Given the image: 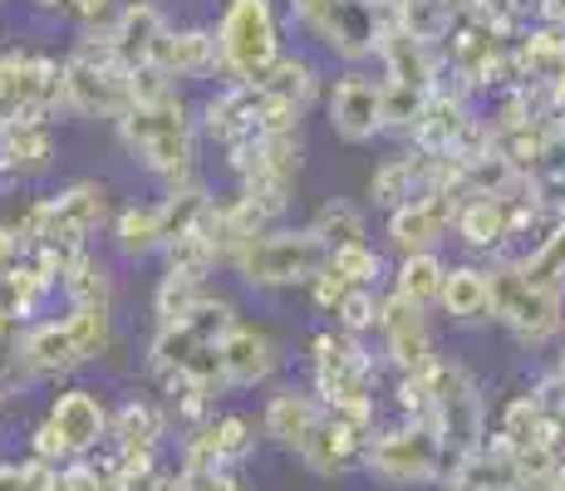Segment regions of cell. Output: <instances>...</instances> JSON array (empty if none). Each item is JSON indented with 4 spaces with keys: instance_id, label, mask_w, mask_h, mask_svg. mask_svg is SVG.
Segmentation results:
<instances>
[{
    "instance_id": "obj_24",
    "label": "cell",
    "mask_w": 565,
    "mask_h": 491,
    "mask_svg": "<svg viewBox=\"0 0 565 491\" xmlns=\"http://www.w3.org/2000/svg\"><path fill=\"white\" fill-rule=\"evenodd\" d=\"M324 64H330V60H320L310 45H290L266 70V79H260L256 89H266L270 98H286L290 108L310 114V108L324 98V84H330V70H324Z\"/></svg>"
},
{
    "instance_id": "obj_34",
    "label": "cell",
    "mask_w": 565,
    "mask_h": 491,
    "mask_svg": "<svg viewBox=\"0 0 565 491\" xmlns=\"http://www.w3.org/2000/svg\"><path fill=\"white\" fill-rule=\"evenodd\" d=\"M74 15V25H79V35H104L108 25L118 20V10H124V0H70L64 6Z\"/></svg>"
},
{
    "instance_id": "obj_29",
    "label": "cell",
    "mask_w": 565,
    "mask_h": 491,
    "mask_svg": "<svg viewBox=\"0 0 565 491\" xmlns=\"http://www.w3.org/2000/svg\"><path fill=\"white\" fill-rule=\"evenodd\" d=\"M60 295H64V305H114V295H118L114 260L89 246L70 270H64Z\"/></svg>"
},
{
    "instance_id": "obj_14",
    "label": "cell",
    "mask_w": 565,
    "mask_h": 491,
    "mask_svg": "<svg viewBox=\"0 0 565 491\" xmlns=\"http://www.w3.org/2000/svg\"><path fill=\"white\" fill-rule=\"evenodd\" d=\"M521 202L512 192H477L462 196L458 222H452V242H458L467 256H512L516 236H521Z\"/></svg>"
},
{
    "instance_id": "obj_35",
    "label": "cell",
    "mask_w": 565,
    "mask_h": 491,
    "mask_svg": "<svg viewBox=\"0 0 565 491\" xmlns=\"http://www.w3.org/2000/svg\"><path fill=\"white\" fill-rule=\"evenodd\" d=\"M182 477H188V472H182ZM188 487H192V491H252V487H246L236 472H206V477H188Z\"/></svg>"
},
{
    "instance_id": "obj_28",
    "label": "cell",
    "mask_w": 565,
    "mask_h": 491,
    "mask_svg": "<svg viewBox=\"0 0 565 491\" xmlns=\"http://www.w3.org/2000/svg\"><path fill=\"white\" fill-rule=\"evenodd\" d=\"M306 226H310V232L320 236V242L330 246V250L374 242V236H369V212H364L360 202H350V196H324V202L306 216Z\"/></svg>"
},
{
    "instance_id": "obj_1",
    "label": "cell",
    "mask_w": 565,
    "mask_h": 491,
    "mask_svg": "<svg viewBox=\"0 0 565 491\" xmlns=\"http://www.w3.org/2000/svg\"><path fill=\"white\" fill-rule=\"evenodd\" d=\"M114 138L124 148V158L143 178H153L162 192L202 178V124L198 98H188V89L134 98L124 108V118L114 124Z\"/></svg>"
},
{
    "instance_id": "obj_26",
    "label": "cell",
    "mask_w": 565,
    "mask_h": 491,
    "mask_svg": "<svg viewBox=\"0 0 565 491\" xmlns=\"http://www.w3.org/2000/svg\"><path fill=\"white\" fill-rule=\"evenodd\" d=\"M452 260L443 250H413V256H394V270H388V290L404 295V300L423 305V310H438L443 280H448Z\"/></svg>"
},
{
    "instance_id": "obj_6",
    "label": "cell",
    "mask_w": 565,
    "mask_h": 491,
    "mask_svg": "<svg viewBox=\"0 0 565 491\" xmlns=\"http://www.w3.org/2000/svg\"><path fill=\"white\" fill-rule=\"evenodd\" d=\"M360 467L374 482L388 487H428V482H448L458 472V457L448 452V442H443V433L433 423L404 418L398 428H374Z\"/></svg>"
},
{
    "instance_id": "obj_3",
    "label": "cell",
    "mask_w": 565,
    "mask_h": 491,
    "mask_svg": "<svg viewBox=\"0 0 565 491\" xmlns=\"http://www.w3.org/2000/svg\"><path fill=\"white\" fill-rule=\"evenodd\" d=\"M286 10L290 30H300L320 60L340 64V70L379 60V40L388 25L379 0H286Z\"/></svg>"
},
{
    "instance_id": "obj_10",
    "label": "cell",
    "mask_w": 565,
    "mask_h": 491,
    "mask_svg": "<svg viewBox=\"0 0 565 491\" xmlns=\"http://www.w3.org/2000/svg\"><path fill=\"white\" fill-rule=\"evenodd\" d=\"M64 108V60L45 50H0V128L35 124Z\"/></svg>"
},
{
    "instance_id": "obj_36",
    "label": "cell",
    "mask_w": 565,
    "mask_h": 491,
    "mask_svg": "<svg viewBox=\"0 0 565 491\" xmlns=\"http://www.w3.org/2000/svg\"><path fill=\"white\" fill-rule=\"evenodd\" d=\"M0 491H30L25 462H0Z\"/></svg>"
},
{
    "instance_id": "obj_8",
    "label": "cell",
    "mask_w": 565,
    "mask_h": 491,
    "mask_svg": "<svg viewBox=\"0 0 565 491\" xmlns=\"http://www.w3.org/2000/svg\"><path fill=\"white\" fill-rule=\"evenodd\" d=\"M423 374L433 384V428L443 433L448 452L462 462V457H472L487 442V393L467 374V364H458L448 354L428 359Z\"/></svg>"
},
{
    "instance_id": "obj_13",
    "label": "cell",
    "mask_w": 565,
    "mask_h": 491,
    "mask_svg": "<svg viewBox=\"0 0 565 491\" xmlns=\"http://www.w3.org/2000/svg\"><path fill=\"white\" fill-rule=\"evenodd\" d=\"M462 192L458 188H428L408 196L404 206L384 212V246L394 256H413V250H443L452 242V222H458Z\"/></svg>"
},
{
    "instance_id": "obj_7",
    "label": "cell",
    "mask_w": 565,
    "mask_h": 491,
    "mask_svg": "<svg viewBox=\"0 0 565 491\" xmlns=\"http://www.w3.org/2000/svg\"><path fill=\"white\" fill-rule=\"evenodd\" d=\"M128 104H134V70L118 64L99 35H79V45L64 54V114L114 128Z\"/></svg>"
},
{
    "instance_id": "obj_30",
    "label": "cell",
    "mask_w": 565,
    "mask_h": 491,
    "mask_svg": "<svg viewBox=\"0 0 565 491\" xmlns=\"http://www.w3.org/2000/svg\"><path fill=\"white\" fill-rule=\"evenodd\" d=\"M64 320H70L74 344H79L84 364H99L108 349H114V340H118L114 305H64Z\"/></svg>"
},
{
    "instance_id": "obj_25",
    "label": "cell",
    "mask_w": 565,
    "mask_h": 491,
    "mask_svg": "<svg viewBox=\"0 0 565 491\" xmlns=\"http://www.w3.org/2000/svg\"><path fill=\"white\" fill-rule=\"evenodd\" d=\"M60 158V138H54V118H35V124H6L0 128V168L10 182L45 178Z\"/></svg>"
},
{
    "instance_id": "obj_20",
    "label": "cell",
    "mask_w": 565,
    "mask_h": 491,
    "mask_svg": "<svg viewBox=\"0 0 565 491\" xmlns=\"http://www.w3.org/2000/svg\"><path fill=\"white\" fill-rule=\"evenodd\" d=\"M45 418L60 428V438L70 442L74 457H89L94 447H104L108 442V428H114V413H108V403L94 388H84V384H64L50 398Z\"/></svg>"
},
{
    "instance_id": "obj_18",
    "label": "cell",
    "mask_w": 565,
    "mask_h": 491,
    "mask_svg": "<svg viewBox=\"0 0 565 491\" xmlns=\"http://www.w3.org/2000/svg\"><path fill=\"white\" fill-rule=\"evenodd\" d=\"M15 369H20V378H25V384H40V378H64V374H74V369H84L70 320H64V314H50V320L20 324Z\"/></svg>"
},
{
    "instance_id": "obj_33",
    "label": "cell",
    "mask_w": 565,
    "mask_h": 491,
    "mask_svg": "<svg viewBox=\"0 0 565 491\" xmlns=\"http://www.w3.org/2000/svg\"><path fill=\"white\" fill-rule=\"evenodd\" d=\"M379 305H384V290H374V286H350V290H344V300L334 305L330 324H334V330H344V334H374Z\"/></svg>"
},
{
    "instance_id": "obj_9",
    "label": "cell",
    "mask_w": 565,
    "mask_h": 491,
    "mask_svg": "<svg viewBox=\"0 0 565 491\" xmlns=\"http://www.w3.org/2000/svg\"><path fill=\"white\" fill-rule=\"evenodd\" d=\"M310 354V388L324 408H340V403H364L379 388V364L369 354L364 334H344V330H320L306 344Z\"/></svg>"
},
{
    "instance_id": "obj_16",
    "label": "cell",
    "mask_w": 565,
    "mask_h": 491,
    "mask_svg": "<svg viewBox=\"0 0 565 491\" xmlns=\"http://www.w3.org/2000/svg\"><path fill=\"white\" fill-rule=\"evenodd\" d=\"M433 310H423V305L404 300V295L384 290V305H379V354L394 364V374H413V369H423L428 359H438V340H433Z\"/></svg>"
},
{
    "instance_id": "obj_32",
    "label": "cell",
    "mask_w": 565,
    "mask_h": 491,
    "mask_svg": "<svg viewBox=\"0 0 565 491\" xmlns=\"http://www.w3.org/2000/svg\"><path fill=\"white\" fill-rule=\"evenodd\" d=\"M521 270L541 286H565V222L551 226V236H541L531 250H521Z\"/></svg>"
},
{
    "instance_id": "obj_31",
    "label": "cell",
    "mask_w": 565,
    "mask_h": 491,
    "mask_svg": "<svg viewBox=\"0 0 565 491\" xmlns=\"http://www.w3.org/2000/svg\"><path fill=\"white\" fill-rule=\"evenodd\" d=\"M330 266L340 270L350 286H374V290H388V270H394V260H388V250H379L374 242H360V246H340L330 250Z\"/></svg>"
},
{
    "instance_id": "obj_17",
    "label": "cell",
    "mask_w": 565,
    "mask_h": 491,
    "mask_svg": "<svg viewBox=\"0 0 565 491\" xmlns=\"http://www.w3.org/2000/svg\"><path fill=\"white\" fill-rule=\"evenodd\" d=\"M153 70L168 74L178 89L188 84H216V35L202 20H168L158 50H153Z\"/></svg>"
},
{
    "instance_id": "obj_23",
    "label": "cell",
    "mask_w": 565,
    "mask_h": 491,
    "mask_svg": "<svg viewBox=\"0 0 565 491\" xmlns=\"http://www.w3.org/2000/svg\"><path fill=\"white\" fill-rule=\"evenodd\" d=\"M438 314L452 330H477V324H492V276H487L482 260H452L448 280L438 295Z\"/></svg>"
},
{
    "instance_id": "obj_15",
    "label": "cell",
    "mask_w": 565,
    "mask_h": 491,
    "mask_svg": "<svg viewBox=\"0 0 565 491\" xmlns=\"http://www.w3.org/2000/svg\"><path fill=\"white\" fill-rule=\"evenodd\" d=\"M286 369V344L270 330L266 320H246L236 314L232 330L222 334V374H226V393L242 388H260Z\"/></svg>"
},
{
    "instance_id": "obj_12",
    "label": "cell",
    "mask_w": 565,
    "mask_h": 491,
    "mask_svg": "<svg viewBox=\"0 0 565 491\" xmlns=\"http://www.w3.org/2000/svg\"><path fill=\"white\" fill-rule=\"evenodd\" d=\"M260 418L246 413H212L202 428H192L182 438V472L188 477H206V472H236L256 457L260 447Z\"/></svg>"
},
{
    "instance_id": "obj_22",
    "label": "cell",
    "mask_w": 565,
    "mask_h": 491,
    "mask_svg": "<svg viewBox=\"0 0 565 491\" xmlns=\"http://www.w3.org/2000/svg\"><path fill=\"white\" fill-rule=\"evenodd\" d=\"M168 10L158 6V0H124V10H118V20L104 30V45L114 50L118 64H128V70H143V64H153V50L162 40V30H168Z\"/></svg>"
},
{
    "instance_id": "obj_27",
    "label": "cell",
    "mask_w": 565,
    "mask_h": 491,
    "mask_svg": "<svg viewBox=\"0 0 565 491\" xmlns=\"http://www.w3.org/2000/svg\"><path fill=\"white\" fill-rule=\"evenodd\" d=\"M114 447L124 452H158L168 438V408L153 398H124L114 408V428H108Z\"/></svg>"
},
{
    "instance_id": "obj_19",
    "label": "cell",
    "mask_w": 565,
    "mask_h": 491,
    "mask_svg": "<svg viewBox=\"0 0 565 491\" xmlns=\"http://www.w3.org/2000/svg\"><path fill=\"white\" fill-rule=\"evenodd\" d=\"M104 246H108V256L128 260V266L162 256V250L172 246V226H168V206H162V196L118 206L114 222H108V232H104Z\"/></svg>"
},
{
    "instance_id": "obj_2",
    "label": "cell",
    "mask_w": 565,
    "mask_h": 491,
    "mask_svg": "<svg viewBox=\"0 0 565 491\" xmlns=\"http://www.w3.org/2000/svg\"><path fill=\"white\" fill-rule=\"evenodd\" d=\"M216 84H260L266 70L290 50L286 0H222L212 20Z\"/></svg>"
},
{
    "instance_id": "obj_21",
    "label": "cell",
    "mask_w": 565,
    "mask_h": 491,
    "mask_svg": "<svg viewBox=\"0 0 565 491\" xmlns=\"http://www.w3.org/2000/svg\"><path fill=\"white\" fill-rule=\"evenodd\" d=\"M324 423V403L315 398V388H276L266 403H260V433H266L270 442L280 447V452L300 457L310 447V438L320 433Z\"/></svg>"
},
{
    "instance_id": "obj_4",
    "label": "cell",
    "mask_w": 565,
    "mask_h": 491,
    "mask_svg": "<svg viewBox=\"0 0 565 491\" xmlns=\"http://www.w3.org/2000/svg\"><path fill=\"white\" fill-rule=\"evenodd\" d=\"M324 260H330V246H324L306 222L300 226L276 222L232 260L226 276L252 295H290V290H306L324 270Z\"/></svg>"
},
{
    "instance_id": "obj_5",
    "label": "cell",
    "mask_w": 565,
    "mask_h": 491,
    "mask_svg": "<svg viewBox=\"0 0 565 491\" xmlns=\"http://www.w3.org/2000/svg\"><path fill=\"white\" fill-rule=\"evenodd\" d=\"M487 276H492V324H502L516 344L536 349L565 330V286L531 280L516 256L487 260Z\"/></svg>"
},
{
    "instance_id": "obj_11",
    "label": "cell",
    "mask_w": 565,
    "mask_h": 491,
    "mask_svg": "<svg viewBox=\"0 0 565 491\" xmlns=\"http://www.w3.org/2000/svg\"><path fill=\"white\" fill-rule=\"evenodd\" d=\"M324 124L340 143L364 148L374 138L388 134V108H384V74H374L369 64H350V70L330 74L324 84Z\"/></svg>"
}]
</instances>
